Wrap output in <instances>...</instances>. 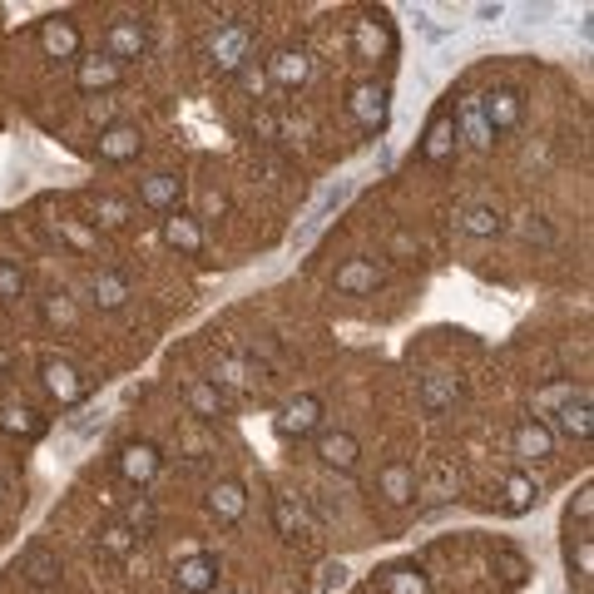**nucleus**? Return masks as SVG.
<instances>
[{
  "label": "nucleus",
  "mask_w": 594,
  "mask_h": 594,
  "mask_svg": "<svg viewBox=\"0 0 594 594\" xmlns=\"http://www.w3.org/2000/svg\"><path fill=\"white\" fill-rule=\"evenodd\" d=\"M208 60L218 64L223 74H238L248 60H253V25L233 21V25H218L208 40Z\"/></svg>",
  "instance_id": "obj_1"
},
{
  "label": "nucleus",
  "mask_w": 594,
  "mask_h": 594,
  "mask_svg": "<svg viewBox=\"0 0 594 594\" xmlns=\"http://www.w3.org/2000/svg\"><path fill=\"white\" fill-rule=\"evenodd\" d=\"M105 55L124 70V64L144 60L148 55V25L139 21V15H119V21H109L105 30Z\"/></svg>",
  "instance_id": "obj_2"
},
{
  "label": "nucleus",
  "mask_w": 594,
  "mask_h": 594,
  "mask_svg": "<svg viewBox=\"0 0 594 594\" xmlns=\"http://www.w3.org/2000/svg\"><path fill=\"white\" fill-rule=\"evenodd\" d=\"M347 109H352V119H357V124L367 129V134H382L386 119H392V89L377 85V80H361V85L352 89Z\"/></svg>",
  "instance_id": "obj_3"
},
{
  "label": "nucleus",
  "mask_w": 594,
  "mask_h": 594,
  "mask_svg": "<svg viewBox=\"0 0 594 594\" xmlns=\"http://www.w3.org/2000/svg\"><path fill=\"white\" fill-rule=\"evenodd\" d=\"M318 426H322V402L312 392L283 402V412H277V436H283V441H302V436H312Z\"/></svg>",
  "instance_id": "obj_4"
},
{
  "label": "nucleus",
  "mask_w": 594,
  "mask_h": 594,
  "mask_svg": "<svg viewBox=\"0 0 594 594\" xmlns=\"http://www.w3.org/2000/svg\"><path fill=\"white\" fill-rule=\"evenodd\" d=\"M164 456L154 441H129L124 451H119V476L129 480V486H148V480L159 476Z\"/></svg>",
  "instance_id": "obj_5"
},
{
  "label": "nucleus",
  "mask_w": 594,
  "mask_h": 594,
  "mask_svg": "<svg viewBox=\"0 0 594 594\" xmlns=\"http://www.w3.org/2000/svg\"><path fill=\"white\" fill-rule=\"evenodd\" d=\"M40 377H45V392L60 396V402H80V396L89 392V382L80 377V367L64 361V357H45L40 361Z\"/></svg>",
  "instance_id": "obj_6"
},
{
  "label": "nucleus",
  "mask_w": 594,
  "mask_h": 594,
  "mask_svg": "<svg viewBox=\"0 0 594 594\" xmlns=\"http://www.w3.org/2000/svg\"><path fill=\"white\" fill-rule=\"evenodd\" d=\"M318 461L332 471H342V476H352V471L361 466V446L352 431H322L318 436Z\"/></svg>",
  "instance_id": "obj_7"
},
{
  "label": "nucleus",
  "mask_w": 594,
  "mask_h": 594,
  "mask_svg": "<svg viewBox=\"0 0 594 594\" xmlns=\"http://www.w3.org/2000/svg\"><path fill=\"white\" fill-rule=\"evenodd\" d=\"M480 115H486L490 134H510V129L525 119V99H520L515 89H490V95L480 99Z\"/></svg>",
  "instance_id": "obj_8"
},
{
  "label": "nucleus",
  "mask_w": 594,
  "mask_h": 594,
  "mask_svg": "<svg viewBox=\"0 0 594 594\" xmlns=\"http://www.w3.org/2000/svg\"><path fill=\"white\" fill-rule=\"evenodd\" d=\"M99 159L105 164H129L139 159V148H144V134H139V124H109L99 129Z\"/></svg>",
  "instance_id": "obj_9"
},
{
  "label": "nucleus",
  "mask_w": 594,
  "mask_h": 594,
  "mask_svg": "<svg viewBox=\"0 0 594 594\" xmlns=\"http://www.w3.org/2000/svg\"><path fill=\"white\" fill-rule=\"evenodd\" d=\"M40 50L50 55V60H74V55H80V25H74L70 15L40 21Z\"/></svg>",
  "instance_id": "obj_10"
},
{
  "label": "nucleus",
  "mask_w": 594,
  "mask_h": 594,
  "mask_svg": "<svg viewBox=\"0 0 594 594\" xmlns=\"http://www.w3.org/2000/svg\"><path fill=\"white\" fill-rule=\"evenodd\" d=\"M515 456H525V461H545V456H555V431L545 426V416H525V421L515 426Z\"/></svg>",
  "instance_id": "obj_11"
},
{
  "label": "nucleus",
  "mask_w": 594,
  "mask_h": 594,
  "mask_svg": "<svg viewBox=\"0 0 594 594\" xmlns=\"http://www.w3.org/2000/svg\"><path fill=\"white\" fill-rule=\"evenodd\" d=\"M174 584L183 594H213V584H218V555H189V560H179Z\"/></svg>",
  "instance_id": "obj_12"
},
{
  "label": "nucleus",
  "mask_w": 594,
  "mask_h": 594,
  "mask_svg": "<svg viewBox=\"0 0 594 594\" xmlns=\"http://www.w3.org/2000/svg\"><path fill=\"white\" fill-rule=\"evenodd\" d=\"M183 199V179L179 174H148L144 183H139V203L144 208H159V213H174Z\"/></svg>",
  "instance_id": "obj_13"
},
{
  "label": "nucleus",
  "mask_w": 594,
  "mask_h": 594,
  "mask_svg": "<svg viewBox=\"0 0 594 594\" xmlns=\"http://www.w3.org/2000/svg\"><path fill=\"white\" fill-rule=\"evenodd\" d=\"M248 510V490L238 486V480H218V486L208 490V515L218 520V525H238Z\"/></svg>",
  "instance_id": "obj_14"
},
{
  "label": "nucleus",
  "mask_w": 594,
  "mask_h": 594,
  "mask_svg": "<svg viewBox=\"0 0 594 594\" xmlns=\"http://www.w3.org/2000/svg\"><path fill=\"white\" fill-rule=\"evenodd\" d=\"M21 574L35 584V590H50V584H60L64 564H60V555H55L50 545H30V550H25V560H21Z\"/></svg>",
  "instance_id": "obj_15"
},
{
  "label": "nucleus",
  "mask_w": 594,
  "mask_h": 594,
  "mask_svg": "<svg viewBox=\"0 0 594 594\" xmlns=\"http://www.w3.org/2000/svg\"><path fill=\"white\" fill-rule=\"evenodd\" d=\"M451 124H456V139H471L476 148H490L496 144V134H490V124H486V115H480V99H461L456 105V115H451Z\"/></svg>",
  "instance_id": "obj_16"
},
{
  "label": "nucleus",
  "mask_w": 594,
  "mask_h": 594,
  "mask_svg": "<svg viewBox=\"0 0 594 594\" xmlns=\"http://www.w3.org/2000/svg\"><path fill=\"white\" fill-rule=\"evenodd\" d=\"M451 148H456V124H451V109H436L431 129L421 139V159L426 164H446L451 159Z\"/></svg>",
  "instance_id": "obj_17"
},
{
  "label": "nucleus",
  "mask_w": 594,
  "mask_h": 594,
  "mask_svg": "<svg viewBox=\"0 0 594 594\" xmlns=\"http://www.w3.org/2000/svg\"><path fill=\"white\" fill-rule=\"evenodd\" d=\"M119 64L109 60V55H89V60H80V70H74V80H80V89L85 95H105V89L119 85Z\"/></svg>",
  "instance_id": "obj_18"
},
{
  "label": "nucleus",
  "mask_w": 594,
  "mask_h": 594,
  "mask_svg": "<svg viewBox=\"0 0 594 594\" xmlns=\"http://www.w3.org/2000/svg\"><path fill=\"white\" fill-rule=\"evenodd\" d=\"M183 402H189V412L199 416V421H218L223 386H213V377H193V382H183Z\"/></svg>",
  "instance_id": "obj_19"
},
{
  "label": "nucleus",
  "mask_w": 594,
  "mask_h": 594,
  "mask_svg": "<svg viewBox=\"0 0 594 594\" xmlns=\"http://www.w3.org/2000/svg\"><path fill=\"white\" fill-rule=\"evenodd\" d=\"M267 80H273V85H283V89H297L302 85V80H308L312 74V64H308V50H277L273 60H267Z\"/></svg>",
  "instance_id": "obj_20"
},
{
  "label": "nucleus",
  "mask_w": 594,
  "mask_h": 594,
  "mask_svg": "<svg viewBox=\"0 0 594 594\" xmlns=\"http://www.w3.org/2000/svg\"><path fill=\"white\" fill-rule=\"evenodd\" d=\"M352 45H357L361 60H377V55L392 50V25H386L382 15H361V21H357V35H352Z\"/></svg>",
  "instance_id": "obj_21"
},
{
  "label": "nucleus",
  "mask_w": 594,
  "mask_h": 594,
  "mask_svg": "<svg viewBox=\"0 0 594 594\" xmlns=\"http://www.w3.org/2000/svg\"><path fill=\"white\" fill-rule=\"evenodd\" d=\"M382 496L392 505H412L416 500V466L412 461H386L382 466Z\"/></svg>",
  "instance_id": "obj_22"
},
{
  "label": "nucleus",
  "mask_w": 594,
  "mask_h": 594,
  "mask_svg": "<svg viewBox=\"0 0 594 594\" xmlns=\"http://www.w3.org/2000/svg\"><path fill=\"white\" fill-rule=\"evenodd\" d=\"M164 243L179 248V253H199V248H203V228H199V218H193V213H179V208H174L169 218H164Z\"/></svg>",
  "instance_id": "obj_23"
},
{
  "label": "nucleus",
  "mask_w": 594,
  "mask_h": 594,
  "mask_svg": "<svg viewBox=\"0 0 594 594\" xmlns=\"http://www.w3.org/2000/svg\"><path fill=\"white\" fill-rule=\"evenodd\" d=\"M382 590L386 594H431V574L421 570V564H392V570H382Z\"/></svg>",
  "instance_id": "obj_24"
},
{
  "label": "nucleus",
  "mask_w": 594,
  "mask_h": 594,
  "mask_svg": "<svg viewBox=\"0 0 594 594\" xmlns=\"http://www.w3.org/2000/svg\"><path fill=\"white\" fill-rule=\"evenodd\" d=\"M421 412H446V406H456V396H461V386H456V377H446V371H431V377H421Z\"/></svg>",
  "instance_id": "obj_25"
},
{
  "label": "nucleus",
  "mask_w": 594,
  "mask_h": 594,
  "mask_svg": "<svg viewBox=\"0 0 594 594\" xmlns=\"http://www.w3.org/2000/svg\"><path fill=\"white\" fill-rule=\"evenodd\" d=\"M555 416H560V426L574 436V441H590L594 416H590V392H584V386H574V396H570V402H564Z\"/></svg>",
  "instance_id": "obj_26"
},
{
  "label": "nucleus",
  "mask_w": 594,
  "mask_h": 594,
  "mask_svg": "<svg viewBox=\"0 0 594 594\" xmlns=\"http://www.w3.org/2000/svg\"><path fill=\"white\" fill-rule=\"evenodd\" d=\"M377 283H382V267L371 263V258H352V263L337 267L342 293H377Z\"/></svg>",
  "instance_id": "obj_27"
},
{
  "label": "nucleus",
  "mask_w": 594,
  "mask_h": 594,
  "mask_svg": "<svg viewBox=\"0 0 594 594\" xmlns=\"http://www.w3.org/2000/svg\"><path fill=\"white\" fill-rule=\"evenodd\" d=\"M89 293H95V308H105V312H115V308H124L129 302V283L119 273H95V283H89Z\"/></svg>",
  "instance_id": "obj_28"
},
{
  "label": "nucleus",
  "mask_w": 594,
  "mask_h": 594,
  "mask_svg": "<svg viewBox=\"0 0 594 594\" xmlns=\"http://www.w3.org/2000/svg\"><path fill=\"white\" fill-rule=\"evenodd\" d=\"M0 431L5 436H40L45 416L35 406H0Z\"/></svg>",
  "instance_id": "obj_29"
},
{
  "label": "nucleus",
  "mask_w": 594,
  "mask_h": 594,
  "mask_svg": "<svg viewBox=\"0 0 594 594\" xmlns=\"http://www.w3.org/2000/svg\"><path fill=\"white\" fill-rule=\"evenodd\" d=\"M530 505H535V480L525 476V471H510L505 476V510L510 515H525Z\"/></svg>",
  "instance_id": "obj_30"
},
{
  "label": "nucleus",
  "mask_w": 594,
  "mask_h": 594,
  "mask_svg": "<svg viewBox=\"0 0 594 594\" xmlns=\"http://www.w3.org/2000/svg\"><path fill=\"white\" fill-rule=\"evenodd\" d=\"M564 560H570V570L580 574V580H590V574H594V540H590V530H580V535L564 540Z\"/></svg>",
  "instance_id": "obj_31"
},
{
  "label": "nucleus",
  "mask_w": 594,
  "mask_h": 594,
  "mask_svg": "<svg viewBox=\"0 0 594 594\" xmlns=\"http://www.w3.org/2000/svg\"><path fill=\"white\" fill-rule=\"evenodd\" d=\"M99 545H105V555H115V560H129V555L139 550V535L129 530V525H105V530H99Z\"/></svg>",
  "instance_id": "obj_32"
},
{
  "label": "nucleus",
  "mask_w": 594,
  "mask_h": 594,
  "mask_svg": "<svg viewBox=\"0 0 594 594\" xmlns=\"http://www.w3.org/2000/svg\"><path fill=\"white\" fill-rule=\"evenodd\" d=\"M273 520H277V535H283V540H297V530H302V505H297L293 496H277Z\"/></svg>",
  "instance_id": "obj_33"
},
{
  "label": "nucleus",
  "mask_w": 594,
  "mask_h": 594,
  "mask_svg": "<svg viewBox=\"0 0 594 594\" xmlns=\"http://www.w3.org/2000/svg\"><path fill=\"white\" fill-rule=\"evenodd\" d=\"M124 525L139 535V540H144V535L154 530V525H159V510H154V500H144V496H139V500H129V510H124Z\"/></svg>",
  "instance_id": "obj_34"
},
{
  "label": "nucleus",
  "mask_w": 594,
  "mask_h": 594,
  "mask_svg": "<svg viewBox=\"0 0 594 594\" xmlns=\"http://www.w3.org/2000/svg\"><path fill=\"white\" fill-rule=\"evenodd\" d=\"M21 293H25V273H21V263L0 258V302H15Z\"/></svg>",
  "instance_id": "obj_35"
},
{
  "label": "nucleus",
  "mask_w": 594,
  "mask_h": 594,
  "mask_svg": "<svg viewBox=\"0 0 594 594\" xmlns=\"http://www.w3.org/2000/svg\"><path fill=\"white\" fill-rule=\"evenodd\" d=\"M505 223H500V213L496 208H471L466 213V233H476V238H490V233H500Z\"/></svg>",
  "instance_id": "obj_36"
},
{
  "label": "nucleus",
  "mask_w": 594,
  "mask_h": 594,
  "mask_svg": "<svg viewBox=\"0 0 594 594\" xmlns=\"http://www.w3.org/2000/svg\"><path fill=\"white\" fill-rule=\"evenodd\" d=\"M95 223H105V228H119V223H129V203L124 199H95Z\"/></svg>",
  "instance_id": "obj_37"
},
{
  "label": "nucleus",
  "mask_w": 594,
  "mask_h": 594,
  "mask_svg": "<svg viewBox=\"0 0 594 594\" xmlns=\"http://www.w3.org/2000/svg\"><path fill=\"white\" fill-rule=\"evenodd\" d=\"M570 396H574V382H560V386H550V392L535 396V412H560Z\"/></svg>",
  "instance_id": "obj_38"
},
{
  "label": "nucleus",
  "mask_w": 594,
  "mask_h": 594,
  "mask_svg": "<svg viewBox=\"0 0 594 594\" xmlns=\"http://www.w3.org/2000/svg\"><path fill=\"white\" fill-rule=\"evenodd\" d=\"M580 515V530H590V515H594V490L590 486H580V496H574V505H570V520Z\"/></svg>",
  "instance_id": "obj_39"
},
{
  "label": "nucleus",
  "mask_w": 594,
  "mask_h": 594,
  "mask_svg": "<svg viewBox=\"0 0 594 594\" xmlns=\"http://www.w3.org/2000/svg\"><path fill=\"white\" fill-rule=\"evenodd\" d=\"M496 564L505 570V580H510V584H520V580H525V560H520V555L500 550V555H496Z\"/></svg>",
  "instance_id": "obj_40"
},
{
  "label": "nucleus",
  "mask_w": 594,
  "mask_h": 594,
  "mask_svg": "<svg viewBox=\"0 0 594 594\" xmlns=\"http://www.w3.org/2000/svg\"><path fill=\"white\" fill-rule=\"evenodd\" d=\"M342 584H347V564H327V580H322V594L342 590Z\"/></svg>",
  "instance_id": "obj_41"
},
{
  "label": "nucleus",
  "mask_w": 594,
  "mask_h": 594,
  "mask_svg": "<svg viewBox=\"0 0 594 594\" xmlns=\"http://www.w3.org/2000/svg\"><path fill=\"white\" fill-rule=\"evenodd\" d=\"M238 80H243L248 89H263V85H267V74H263V70H253V64H243V70H238Z\"/></svg>",
  "instance_id": "obj_42"
},
{
  "label": "nucleus",
  "mask_w": 594,
  "mask_h": 594,
  "mask_svg": "<svg viewBox=\"0 0 594 594\" xmlns=\"http://www.w3.org/2000/svg\"><path fill=\"white\" fill-rule=\"evenodd\" d=\"M45 312H50V322H70V318H74L64 297H50V308H45Z\"/></svg>",
  "instance_id": "obj_43"
},
{
  "label": "nucleus",
  "mask_w": 594,
  "mask_h": 594,
  "mask_svg": "<svg viewBox=\"0 0 594 594\" xmlns=\"http://www.w3.org/2000/svg\"><path fill=\"white\" fill-rule=\"evenodd\" d=\"M5 496H11V480H5V476H0V500H5Z\"/></svg>",
  "instance_id": "obj_44"
}]
</instances>
